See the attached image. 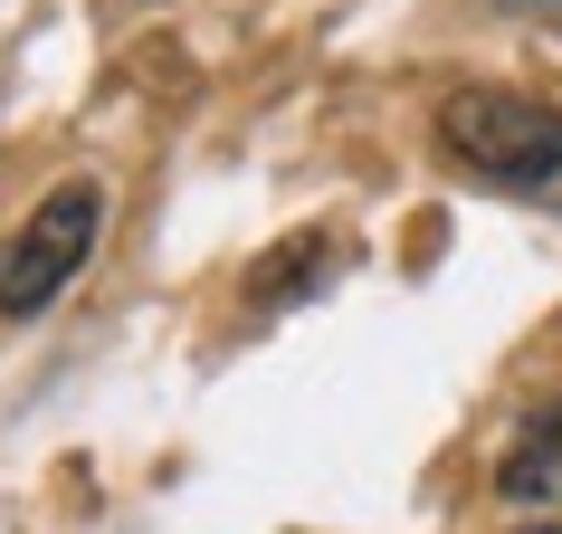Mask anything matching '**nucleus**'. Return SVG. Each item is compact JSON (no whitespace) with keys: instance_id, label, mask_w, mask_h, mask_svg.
Returning <instances> with one entry per match:
<instances>
[{"instance_id":"nucleus-1","label":"nucleus","mask_w":562,"mask_h":534,"mask_svg":"<svg viewBox=\"0 0 562 534\" xmlns=\"http://www.w3.org/2000/svg\"><path fill=\"white\" fill-rule=\"evenodd\" d=\"M439 144H448V163H468L476 181L562 210V105L515 96V87H458L439 105Z\"/></svg>"},{"instance_id":"nucleus-2","label":"nucleus","mask_w":562,"mask_h":534,"mask_svg":"<svg viewBox=\"0 0 562 534\" xmlns=\"http://www.w3.org/2000/svg\"><path fill=\"white\" fill-rule=\"evenodd\" d=\"M95 230H105V181H58L20 230L0 238V315H38L95 258Z\"/></svg>"},{"instance_id":"nucleus-3","label":"nucleus","mask_w":562,"mask_h":534,"mask_svg":"<svg viewBox=\"0 0 562 534\" xmlns=\"http://www.w3.org/2000/svg\"><path fill=\"white\" fill-rule=\"evenodd\" d=\"M496 497L505 505H562V401L525 411V430L496 458Z\"/></svg>"},{"instance_id":"nucleus-4","label":"nucleus","mask_w":562,"mask_h":534,"mask_svg":"<svg viewBox=\"0 0 562 534\" xmlns=\"http://www.w3.org/2000/svg\"><path fill=\"white\" fill-rule=\"evenodd\" d=\"M277 258H286V267H277L267 287H248L258 305H286V297L305 287V277H325V238H296V248H277Z\"/></svg>"},{"instance_id":"nucleus-5","label":"nucleus","mask_w":562,"mask_h":534,"mask_svg":"<svg viewBox=\"0 0 562 534\" xmlns=\"http://www.w3.org/2000/svg\"><path fill=\"white\" fill-rule=\"evenodd\" d=\"M525 534H562V525H525Z\"/></svg>"}]
</instances>
